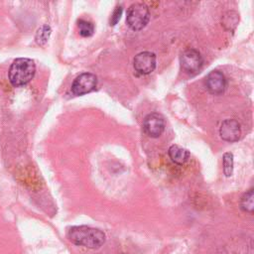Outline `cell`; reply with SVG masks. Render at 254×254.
<instances>
[{"label": "cell", "mask_w": 254, "mask_h": 254, "mask_svg": "<svg viewBox=\"0 0 254 254\" xmlns=\"http://www.w3.org/2000/svg\"><path fill=\"white\" fill-rule=\"evenodd\" d=\"M220 137L227 142H235L240 138L241 129L239 123L234 119L224 120L219 128Z\"/></svg>", "instance_id": "obj_8"}, {"label": "cell", "mask_w": 254, "mask_h": 254, "mask_svg": "<svg viewBox=\"0 0 254 254\" xmlns=\"http://www.w3.org/2000/svg\"><path fill=\"white\" fill-rule=\"evenodd\" d=\"M168 154L171 160L178 165L185 164L190 158V152L179 145H172L168 150Z\"/></svg>", "instance_id": "obj_10"}, {"label": "cell", "mask_w": 254, "mask_h": 254, "mask_svg": "<svg viewBox=\"0 0 254 254\" xmlns=\"http://www.w3.org/2000/svg\"><path fill=\"white\" fill-rule=\"evenodd\" d=\"M36 72L35 63L27 58L16 59L8 71L9 80L14 86H22L31 81Z\"/></svg>", "instance_id": "obj_2"}, {"label": "cell", "mask_w": 254, "mask_h": 254, "mask_svg": "<svg viewBox=\"0 0 254 254\" xmlns=\"http://www.w3.org/2000/svg\"><path fill=\"white\" fill-rule=\"evenodd\" d=\"M150 11L143 3H134L127 10V25L134 31L142 30L149 22Z\"/></svg>", "instance_id": "obj_3"}, {"label": "cell", "mask_w": 254, "mask_h": 254, "mask_svg": "<svg viewBox=\"0 0 254 254\" xmlns=\"http://www.w3.org/2000/svg\"><path fill=\"white\" fill-rule=\"evenodd\" d=\"M121 14H122V7L119 6V7H116V9L113 11V14L111 16V19H110V25L114 26L117 24V22L119 21L120 17H121Z\"/></svg>", "instance_id": "obj_15"}, {"label": "cell", "mask_w": 254, "mask_h": 254, "mask_svg": "<svg viewBox=\"0 0 254 254\" xmlns=\"http://www.w3.org/2000/svg\"><path fill=\"white\" fill-rule=\"evenodd\" d=\"M223 173L226 177H231L233 174V154L230 152L224 153L223 158Z\"/></svg>", "instance_id": "obj_12"}, {"label": "cell", "mask_w": 254, "mask_h": 254, "mask_svg": "<svg viewBox=\"0 0 254 254\" xmlns=\"http://www.w3.org/2000/svg\"><path fill=\"white\" fill-rule=\"evenodd\" d=\"M240 206L242 210L248 213H253L254 210V190L253 189H250L248 191H246L241 199H240Z\"/></svg>", "instance_id": "obj_11"}, {"label": "cell", "mask_w": 254, "mask_h": 254, "mask_svg": "<svg viewBox=\"0 0 254 254\" xmlns=\"http://www.w3.org/2000/svg\"><path fill=\"white\" fill-rule=\"evenodd\" d=\"M96 85V76L90 72H83L73 80L71 85V91L75 95H83L94 90Z\"/></svg>", "instance_id": "obj_5"}, {"label": "cell", "mask_w": 254, "mask_h": 254, "mask_svg": "<svg viewBox=\"0 0 254 254\" xmlns=\"http://www.w3.org/2000/svg\"><path fill=\"white\" fill-rule=\"evenodd\" d=\"M77 26L79 29V34L82 37H89L94 32V26L92 23L85 21V20H79L77 22Z\"/></svg>", "instance_id": "obj_14"}, {"label": "cell", "mask_w": 254, "mask_h": 254, "mask_svg": "<svg viewBox=\"0 0 254 254\" xmlns=\"http://www.w3.org/2000/svg\"><path fill=\"white\" fill-rule=\"evenodd\" d=\"M203 64L200 53L194 49H188L181 55V65L188 73H195Z\"/></svg>", "instance_id": "obj_4"}, {"label": "cell", "mask_w": 254, "mask_h": 254, "mask_svg": "<svg viewBox=\"0 0 254 254\" xmlns=\"http://www.w3.org/2000/svg\"><path fill=\"white\" fill-rule=\"evenodd\" d=\"M143 128L149 137L157 138L165 130V120L159 113H150L144 119Z\"/></svg>", "instance_id": "obj_6"}, {"label": "cell", "mask_w": 254, "mask_h": 254, "mask_svg": "<svg viewBox=\"0 0 254 254\" xmlns=\"http://www.w3.org/2000/svg\"><path fill=\"white\" fill-rule=\"evenodd\" d=\"M67 238L75 245L90 249L99 248L105 242V234L103 231L86 225L70 227L67 231Z\"/></svg>", "instance_id": "obj_1"}, {"label": "cell", "mask_w": 254, "mask_h": 254, "mask_svg": "<svg viewBox=\"0 0 254 254\" xmlns=\"http://www.w3.org/2000/svg\"><path fill=\"white\" fill-rule=\"evenodd\" d=\"M133 65L137 72L149 74L156 67V56L151 52H141L135 56Z\"/></svg>", "instance_id": "obj_7"}, {"label": "cell", "mask_w": 254, "mask_h": 254, "mask_svg": "<svg viewBox=\"0 0 254 254\" xmlns=\"http://www.w3.org/2000/svg\"><path fill=\"white\" fill-rule=\"evenodd\" d=\"M205 85L210 93L220 94L225 90L226 78L222 72L212 70L205 77Z\"/></svg>", "instance_id": "obj_9"}, {"label": "cell", "mask_w": 254, "mask_h": 254, "mask_svg": "<svg viewBox=\"0 0 254 254\" xmlns=\"http://www.w3.org/2000/svg\"><path fill=\"white\" fill-rule=\"evenodd\" d=\"M50 35H51V28L50 26L48 25H44L42 26L38 31H37V34H36V41L39 45H44L47 43L48 39L50 38Z\"/></svg>", "instance_id": "obj_13"}]
</instances>
